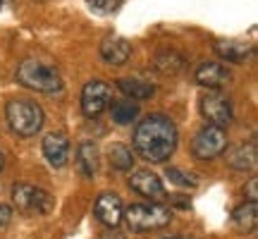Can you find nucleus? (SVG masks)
<instances>
[{
    "instance_id": "1",
    "label": "nucleus",
    "mask_w": 258,
    "mask_h": 239,
    "mask_svg": "<svg viewBox=\"0 0 258 239\" xmlns=\"http://www.w3.org/2000/svg\"><path fill=\"white\" fill-rule=\"evenodd\" d=\"M177 139L179 134L175 122L167 115L153 112L141 119L134 129V151L148 163H165L175 153Z\"/></svg>"
},
{
    "instance_id": "2",
    "label": "nucleus",
    "mask_w": 258,
    "mask_h": 239,
    "mask_svg": "<svg viewBox=\"0 0 258 239\" xmlns=\"http://www.w3.org/2000/svg\"><path fill=\"white\" fill-rule=\"evenodd\" d=\"M17 82L38 93H57L62 89V77L55 67L38 60H24L17 67Z\"/></svg>"
},
{
    "instance_id": "3",
    "label": "nucleus",
    "mask_w": 258,
    "mask_h": 239,
    "mask_svg": "<svg viewBox=\"0 0 258 239\" xmlns=\"http://www.w3.org/2000/svg\"><path fill=\"white\" fill-rule=\"evenodd\" d=\"M5 115H8L10 129L19 134V137H34L43 127V110L41 105L29 98H12L5 105Z\"/></svg>"
},
{
    "instance_id": "4",
    "label": "nucleus",
    "mask_w": 258,
    "mask_h": 239,
    "mask_svg": "<svg viewBox=\"0 0 258 239\" xmlns=\"http://www.w3.org/2000/svg\"><path fill=\"white\" fill-rule=\"evenodd\" d=\"M122 218L134 232H151L170 225L172 211L165 206H158V203H134L122 213Z\"/></svg>"
},
{
    "instance_id": "5",
    "label": "nucleus",
    "mask_w": 258,
    "mask_h": 239,
    "mask_svg": "<svg viewBox=\"0 0 258 239\" xmlns=\"http://www.w3.org/2000/svg\"><path fill=\"white\" fill-rule=\"evenodd\" d=\"M12 201L17 206V211L24 215H46L53 208L50 194L43 192L41 187H34V184H15Z\"/></svg>"
},
{
    "instance_id": "6",
    "label": "nucleus",
    "mask_w": 258,
    "mask_h": 239,
    "mask_svg": "<svg viewBox=\"0 0 258 239\" xmlns=\"http://www.w3.org/2000/svg\"><path fill=\"white\" fill-rule=\"evenodd\" d=\"M225 148H227V134H225V129L213 127V125H206L203 129H199L191 141V153L199 160H213V158L222 156Z\"/></svg>"
},
{
    "instance_id": "7",
    "label": "nucleus",
    "mask_w": 258,
    "mask_h": 239,
    "mask_svg": "<svg viewBox=\"0 0 258 239\" xmlns=\"http://www.w3.org/2000/svg\"><path fill=\"white\" fill-rule=\"evenodd\" d=\"M201 115L206 117L208 125L225 129L232 122L230 98H227V96H222V93H218V91L206 93V96L201 98Z\"/></svg>"
},
{
    "instance_id": "8",
    "label": "nucleus",
    "mask_w": 258,
    "mask_h": 239,
    "mask_svg": "<svg viewBox=\"0 0 258 239\" xmlns=\"http://www.w3.org/2000/svg\"><path fill=\"white\" fill-rule=\"evenodd\" d=\"M110 101V86L101 79H91L82 89V110L86 117H98Z\"/></svg>"
},
{
    "instance_id": "9",
    "label": "nucleus",
    "mask_w": 258,
    "mask_h": 239,
    "mask_svg": "<svg viewBox=\"0 0 258 239\" xmlns=\"http://www.w3.org/2000/svg\"><path fill=\"white\" fill-rule=\"evenodd\" d=\"M129 187L139 194V196H146L151 201H163L167 199L165 187L160 182V177L151 170H137L134 175L129 177Z\"/></svg>"
},
{
    "instance_id": "10",
    "label": "nucleus",
    "mask_w": 258,
    "mask_h": 239,
    "mask_svg": "<svg viewBox=\"0 0 258 239\" xmlns=\"http://www.w3.org/2000/svg\"><path fill=\"white\" fill-rule=\"evenodd\" d=\"M93 213H96V218L103 222V225H108V227H117L122 222V213H124V208H122V201L117 194H110L105 192L98 196V201H96V206H93Z\"/></svg>"
},
{
    "instance_id": "11",
    "label": "nucleus",
    "mask_w": 258,
    "mask_h": 239,
    "mask_svg": "<svg viewBox=\"0 0 258 239\" xmlns=\"http://www.w3.org/2000/svg\"><path fill=\"white\" fill-rule=\"evenodd\" d=\"M43 156L48 158V163L53 167H62L70 158V141L64 134L60 132H53L43 139Z\"/></svg>"
},
{
    "instance_id": "12",
    "label": "nucleus",
    "mask_w": 258,
    "mask_h": 239,
    "mask_svg": "<svg viewBox=\"0 0 258 239\" xmlns=\"http://www.w3.org/2000/svg\"><path fill=\"white\" fill-rule=\"evenodd\" d=\"M230 72L227 67L220 63H203L199 70H196V82L201 86H208V89H222L230 84Z\"/></svg>"
},
{
    "instance_id": "13",
    "label": "nucleus",
    "mask_w": 258,
    "mask_h": 239,
    "mask_svg": "<svg viewBox=\"0 0 258 239\" xmlns=\"http://www.w3.org/2000/svg\"><path fill=\"white\" fill-rule=\"evenodd\" d=\"M132 55V46H129L127 38H120V36H112V38H105L101 46V57L103 63L112 65V67H120L124 65Z\"/></svg>"
},
{
    "instance_id": "14",
    "label": "nucleus",
    "mask_w": 258,
    "mask_h": 239,
    "mask_svg": "<svg viewBox=\"0 0 258 239\" xmlns=\"http://www.w3.org/2000/svg\"><path fill=\"white\" fill-rule=\"evenodd\" d=\"M215 53L227 60V63H246L251 55H253V46L251 43H244V41H215Z\"/></svg>"
},
{
    "instance_id": "15",
    "label": "nucleus",
    "mask_w": 258,
    "mask_h": 239,
    "mask_svg": "<svg viewBox=\"0 0 258 239\" xmlns=\"http://www.w3.org/2000/svg\"><path fill=\"white\" fill-rule=\"evenodd\" d=\"M256 144L249 141V144H239V146H234L227 151V165L234 167V170H241V172H246V170H253L256 167Z\"/></svg>"
},
{
    "instance_id": "16",
    "label": "nucleus",
    "mask_w": 258,
    "mask_h": 239,
    "mask_svg": "<svg viewBox=\"0 0 258 239\" xmlns=\"http://www.w3.org/2000/svg\"><path fill=\"white\" fill-rule=\"evenodd\" d=\"M153 67L165 77H175L184 70V57L179 55L177 50H158L153 55Z\"/></svg>"
},
{
    "instance_id": "17",
    "label": "nucleus",
    "mask_w": 258,
    "mask_h": 239,
    "mask_svg": "<svg viewBox=\"0 0 258 239\" xmlns=\"http://www.w3.org/2000/svg\"><path fill=\"white\" fill-rule=\"evenodd\" d=\"M256 222H258L256 201L241 203L239 208H234V213H232V225H234L239 232H251L253 227H256Z\"/></svg>"
},
{
    "instance_id": "18",
    "label": "nucleus",
    "mask_w": 258,
    "mask_h": 239,
    "mask_svg": "<svg viewBox=\"0 0 258 239\" xmlns=\"http://www.w3.org/2000/svg\"><path fill=\"white\" fill-rule=\"evenodd\" d=\"M77 165H79V172L84 177H93L98 172V148L91 141H84L79 146V153H77Z\"/></svg>"
},
{
    "instance_id": "19",
    "label": "nucleus",
    "mask_w": 258,
    "mask_h": 239,
    "mask_svg": "<svg viewBox=\"0 0 258 239\" xmlns=\"http://www.w3.org/2000/svg\"><path fill=\"white\" fill-rule=\"evenodd\" d=\"M117 89H120L127 98L132 101H144V98H151L156 93V86L148 82H139V79H120L117 82Z\"/></svg>"
},
{
    "instance_id": "20",
    "label": "nucleus",
    "mask_w": 258,
    "mask_h": 239,
    "mask_svg": "<svg viewBox=\"0 0 258 239\" xmlns=\"http://www.w3.org/2000/svg\"><path fill=\"white\" fill-rule=\"evenodd\" d=\"M108 160H110V165L115 170H120V172H127L132 170L134 165V156H132V151H129L124 144H112L108 148Z\"/></svg>"
},
{
    "instance_id": "21",
    "label": "nucleus",
    "mask_w": 258,
    "mask_h": 239,
    "mask_svg": "<svg viewBox=\"0 0 258 239\" xmlns=\"http://www.w3.org/2000/svg\"><path fill=\"white\" fill-rule=\"evenodd\" d=\"M139 115V105L132 101H115L112 103V119L117 125H129Z\"/></svg>"
},
{
    "instance_id": "22",
    "label": "nucleus",
    "mask_w": 258,
    "mask_h": 239,
    "mask_svg": "<svg viewBox=\"0 0 258 239\" xmlns=\"http://www.w3.org/2000/svg\"><path fill=\"white\" fill-rule=\"evenodd\" d=\"M86 3H89V8H91L93 12H98V15H110V12H115L117 5H120V0H86Z\"/></svg>"
},
{
    "instance_id": "23",
    "label": "nucleus",
    "mask_w": 258,
    "mask_h": 239,
    "mask_svg": "<svg viewBox=\"0 0 258 239\" xmlns=\"http://www.w3.org/2000/svg\"><path fill=\"white\" fill-rule=\"evenodd\" d=\"M167 177H170V182L172 184H179V187H194V180L182 172V170H177V167H167Z\"/></svg>"
},
{
    "instance_id": "24",
    "label": "nucleus",
    "mask_w": 258,
    "mask_h": 239,
    "mask_svg": "<svg viewBox=\"0 0 258 239\" xmlns=\"http://www.w3.org/2000/svg\"><path fill=\"white\" fill-rule=\"evenodd\" d=\"M246 196H249V201H258V180H256V177H251V180H249Z\"/></svg>"
},
{
    "instance_id": "25",
    "label": "nucleus",
    "mask_w": 258,
    "mask_h": 239,
    "mask_svg": "<svg viewBox=\"0 0 258 239\" xmlns=\"http://www.w3.org/2000/svg\"><path fill=\"white\" fill-rule=\"evenodd\" d=\"M10 218H12V211H10V206L0 203V227H3V225H8Z\"/></svg>"
},
{
    "instance_id": "26",
    "label": "nucleus",
    "mask_w": 258,
    "mask_h": 239,
    "mask_svg": "<svg viewBox=\"0 0 258 239\" xmlns=\"http://www.w3.org/2000/svg\"><path fill=\"white\" fill-rule=\"evenodd\" d=\"M103 239H124V234H122V232L110 230V232H105V234H103Z\"/></svg>"
},
{
    "instance_id": "27",
    "label": "nucleus",
    "mask_w": 258,
    "mask_h": 239,
    "mask_svg": "<svg viewBox=\"0 0 258 239\" xmlns=\"http://www.w3.org/2000/svg\"><path fill=\"white\" fill-rule=\"evenodd\" d=\"M5 167V158H3V151H0V170Z\"/></svg>"
},
{
    "instance_id": "28",
    "label": "nucleus",
    "mask_w": 258,
    "mask_h": 239,
    "mask_svg": "<svg viewBox=\"0 0 258 239\" xmlns=\"http://www.w3.org/2000/svg\"><path fill=\"white\" fill-rule=\"evenodd\" d=\"M8 3H10V0H0V10L5 8V5H8Z\"/></svg>"
},
{
    "instance_id": "29",
    "label": "nucleus",
    "mask_w": 258,
    "mask_h": 239,
    "mask_svg": "<svg viewBox=\"0 0 258 239\" xmlns=\"http://www.w3.org/2000/svg\"><path fill=\"white\" fill-rule=\"evenodd\" d=\"M165 239H191V237H165Z\"/></svg>"
}]
</instances>
